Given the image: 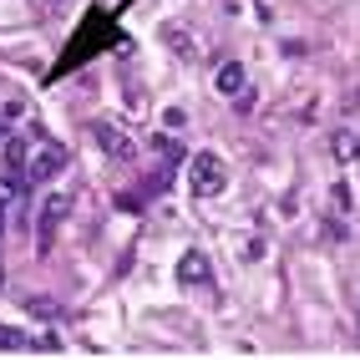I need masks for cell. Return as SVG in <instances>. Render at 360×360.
I'll list each match as a JSON object with an SVG mask.
<instances>
[{
  "label": "cell",
  "instance_id": "cell-7",
  "mask_svg": "<svg viewBox=\"0 0 360 360\" xmlns=\"http://www.w3.org/2000/svg\"><path fill=\"white\" fill-rule=\"evenodd\" d=\"M213 86H219V97H244V91H249V77H244V66H238V61H224L219 71H213Z\"/></svg>",
  "mask_w": 360,
  "mask_h": 360
},
{
  "label": "cell",
  "instance_id": "cell-4",
  "mask_svg": "<svg viewBox=\"0 0 360 360\" xmlns=\"http://www.w3.org/2000/svg\"><path fill=\"white\" fill-rule=\"evenodd\" d=\"M66 213H71V198H66V193H51V198L41 203V233H36V249H41V254H51L56 229L66 224Z\"/></svg>",
  "mask_w": 360,
  "mask_h": 360
},
{
  "label": "cell",
  "instance_id": "cell-12",
  "mask_svg": "<svg viewBox=\"0 0 360 360\" xmlns=\"http://www.w3.org/2000/svg\"><path fill=\"white\" fill-rule=\"evenodd\" d=\"M26 117V97H6L0 102V122H20Z\"/></svg>",
  "mask_w": 360,
  "mask_h": 360
},
{
  "label": "cell",
  "instance_id": "cell-2",
  "mask_svg": "<svg viewBox=\"0 0 360 360\" xmlns=\"http://www.w3.org/2000/svg\"><path fill=\"white\" fill-rule=\"evenodd\" d=\"M188 188H193L198 198H219L229 188V167L219 153H198L193 162H188Z\"/></svg>",
  "mask_w": 360,
  "mask_h": 360
},
{
  "label": "cell",
  "instance_id": "cell-8",
  "mask_svg": "<svg viewBox=\"0 0 360 360\" xmlns=\"http://www.w3.org/2000/svg\"><path fill=\"white\" fill-rule=\"evenodd\" d=\"M330 153L340 158V162H355V158H360V142H355L350 132H335V137H330Z\"/></svg>",
  "mask_w": 360,
  "mask_h": 360
},
{
  "label": "cell",
  "instance_id": "cell-10",
  "mask_svg": "<svg viewBox=\"0 0 360 360\" xmlns=\"http://www.w3.org/2000/svg\"><path fill=\"white\" fill-rule=\"evenodd\" d=\"M0 350H36V340L20 335V330H11V325H0Z\"/></svg>",
  "mask_w": 360,
  "mask_h": 360
},
{
  "label": "cell",
  "instance_id": "cell-5",
  "mask_svg": "<svg viewBox=\"0 0 360 360\" xmlns=\"http://www.w3.org/2000/svg\"><path fill=\"white\" fill-rule=\"evenodd\" d=\"M26 178H15V173H0V233H6L15 224V213L26 208Z\"/></svg>",
  "mask_w": 360,
  "mask_h": 360
},
{
  "label": "cell",
  "instance_id": "cell-3",
  "mask_svg": "<svg viewBox=\"0 0 360 360\" xmlns=\"http://www.w3.org/2000/svg\"><path fill=\"white\" fill-rule=\"evenodd\" d=\"M91 142H97L112 162H132V158H137V142L117 127V122H91Z\"/></svg>",
  "mask_w": 360,
  "mask_h": 360
},
{
  "label": "cell",
  "instance_id": "cell-13",
  "mask_svg": "<svg viewBox=\"0 0 360 360\" xmlns=\"http://www.w3.org/2000/svg\"><path fill=\"white\" fill-rule=\"evenodd\" d=\"M0 279H6V269H0Z\"/></svg>",
  "mask_w": 360,
  "mask_h": 360
},
{
  "label": "cell",
  "instance_id": "cell-11",
  "mask_svg": "<svg viewBox=\"0 0 360 360\" xmlns=\"http://www.w3.org/2000/svg\"><path fill=\"white\" fill-rule=\"evenodd\" d=\"M26 309H31V315H41V320H61V309H56L51 300H41V295H26Z\"/></svg>",
  "mask_w": 360,
  "mask_h": 360
},
{
  "label": "cell",
  "instance_id": "cell-14",
  "mask_svg": "<svg viewBox=\"0 0 360 360\" xmlns=\"http://www.w3.org/2000/svg\"><path fill=\"white\" fill-rule=\"evenodd\" d=\"M0 127H6V122H0Z\"/></svg>",
  "mask_w": 360,
  "mask_h": 360
},
{
  "label": "cell",
  "instance_id": "cell-6",
  "mask_svg": "<svg viewBox=\"0 0 360 360\" xmlns=\"http://www.w3.org/2000/svg\"><path fill=\"white\" fill-rule=\"evenodd\" d=\"M178 284H183V290L213 284V264H208V254H203V249H188V254H183V264H178Z\"/></svg>",
  "mask_w": 360,
  "mask_h": 360
},
{
  "label": "cell",
  "instance_id": "cell-1",
  "mask_svg": "<svg viewBox=\"0 0 360 360\" xmlns=\"http://www.w3.org/2000/svg\"><path fill=\"white\" fill-rule=\"evenodd\" d=\"M61 167H66V148H61L56 137H46V132H31V137H26V162H20V178H26V183H51Z\"/></svg>",
  "mask_w": 360,
  "mask_h": 360
},
{
  "label": "cell",
  "instance_id": "cell-9",
  "mask_svg": "<svg viewBox=\"0 0 360 360\" xmlns=\"http://www.w3.org/2000/svg\"><path fill=\"white\" fill-rule=\"evenodd\" d=\"M162 36H167V46H173V51H178L183 61H198V51H193V36H183L178 26H167Z\"/></svg>",
  "mask_w": 360,
  "mask_h": 360
}]
</instances>
